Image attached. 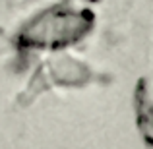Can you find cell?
<instances>
[{"instance_id": "7a4b0ae2", "label": "cell", "mask_w": 153, "mask_h": 149, "mask_svg": "<svg viewBox=\"0 0 153 149\" xmlns=\"http://www.w3.org/2000/svg\"><path fill=\"white\" fill-rule=\"evenodd\" d=\"M49 70L52 72V78L56 83H83L89 79V68L83 66L79 60H74L70 56H60L49 62Z\"/></svg>"}, {"instance_id": "3957f363", "label": "cell", "mask_w": 153, "mask_h": 149, "mask_svg": "<svg viewBox=\"0 0 153 149\" xmlns=\"http://www.w3.org/2000/svg\"><path fill=\"white\" fill-rule=\"evenodd\" d=\"M136 110L142 134L153 143V85H146V82H142L136 89Z\"/></svg>"}, {"instance_id": "6da1fadb", "label": "cell", "mask_w": 153, "mask_h": 149, "mask_svg": "<svg viewBox=\"0 0 153 149\" xmlns=\"http://www.w3.org/2000/svg\"><path fill=\"white\" fill-rule=\"evenodd\" d=\"M93 27V14L85 8L54 6L27 21L18 33L22 49L54 50L74 45L83 39Z\"/></svg>"}]
</instances>
